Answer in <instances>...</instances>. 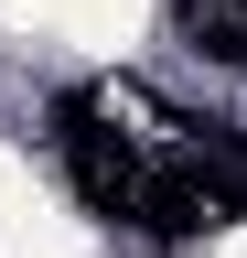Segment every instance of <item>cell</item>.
<instances>
[{"instance_id":"obj_1","label":"cell","mask_w":247,"mask_h":258,"mask_svg":"<svg viewBox=\"0 0 247 258\" xmlns=\"http://www.w3.org/2000/svg\"><path fill=\"white\" fill-rule=\"evenodd\" d=\"M183 32H194V54H215V64H247V22H236V11H183Z\"/></svg>"}]
</instances>
